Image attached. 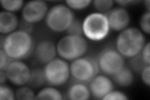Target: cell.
I'll return each mask as SVG.
<instances>
[{
    "label": "cell",
    "instance_id": "cell-18",
    "mask_svg": "<svg viewBox=\"0 0 150 100\" xmlns=\"http://www.w3.org/2000/svg\"><path fill=\"white\" fill-rule=\"evenodd\" d=\"M46 81L43 69L36 68L31 70L30 79L28 85L33 88H40L45 84Z\"/></svg>",
    "mask_w": 150,
    "mask_h": 100
},
{
    "label": "cell",
    "instance_id": "cell-17",
    "mask_svg": "<svg viewBox=\"0 0 150 100\" xmlns=\"http://www.w3.org/2000/svg\"><path fill=\"white\" fill-rule=\"evenodd\" d=\"M35 99H63V94L55 87H46L42 88L36 94Z\"/></svg>",
    "mask_w": 150,
    "mask_h": 100
},
{
    "label": "cell",
    "instance_id": "cell-26",
    "mask_svg": "<svg viewBox=\"0 0 150 100\" xmlns=\"http://www.w3.org/2000/svg\"><path fill=\"white\" fill-rule=\"evenodd\" d=\"M150 12H145L142 15L139 20V26L141 31L146 35L150 33Z\"/></svg>",
    "mask_w": 150,
    "mask_h": 100
},
{
    "label": "cell",
    "instance_id": "cell-14",
    "mask_svg": "<svg viewBox=\"0 0 150 100\" xmlns=\"http://www.w3.org/2000/svg\"><path fill=\"white\" fill-rule=\"evenodd\" d=\"M20 20L15 13L2 11L0 13V33L8 35L15 31L19 27Z\"/></svg>",
    "mask_w": 150,
    "mask_h": 100
},
{
    "label": "cell",
    "instance_id": "cell-23",
    "mask_svg": "<svg viewBox=\"0 0 150 100\" xmlns=\"http://www.w3.org/2000/svg\"><path fill=\"white\" fill-rule=\"evenodd\" d=\"M66 33H67V35H69L83 36V31L82 22L78 20V19L75 18V20L72 23L71 26L67 30V31H66Z\"/></svg>",
    "mask_w": 150,
    "mask_h": 100
},
{
    "label": "cell",
    "instance_id": "cell-7",
    "mask_svg": "<svg viewBox=\"0 0 150 100\" xmlns=\"http://www.w3.org/2000/svg\"><path fill=\"white\" fill-rule=\"evenodd\" d=\"M99 70L107 76H114L125 67V58L116 49L108 47L101 50L96 60Z\"/></svg>",
    "mask_w": 150,
    "mask_h": 100
},
{
    "label": "cell",
    "instance_id": "cell-6",
    "mask_svg": "<svg viewBox=\"0 0 150 100\" xmlns=\"http://www.w3.org/2000/svg\"><path fill=\"white\" fill-rule=\"evenodd\" d=\"M43 72L46 83L55 87L65 84L71 75L69 64L62 58H55L45 65Z\"/></svg>",
    "mask_w": 150,
    "mask_h": 100
},
{
    "label": "cell",
    "instance_id": "cell-1",
    "mask_svg": "<svg viewBox=\"0 0 150 100\" xmlns=\"http://www.w3.org/2000/svg\"><path fill=\"white\" fill-rule=\"evenodd\" d=\"M33 39L30 34L16 30L4 38L1 35L0 48L13 60H21L29 56L33 50Z\"/></svg>",
    "mask_w": 150,
    "mask_h": 100
},
{
    "label": "cell",
    "instance_id": "cell-27",
    "mask_svg": "<svg viewBox=\"0 0 150 100\" xmlns=\"http://www.w3.org/2000/svg\"><path fill=\"white\" fill-rule=\"evenodd\" d=\"M129 98L125 93L112 89L103 97V100H127Z\"/></svg>",
    "mask_w": 150,
    "mask_h": 100
},
{
    "label": "cell",
    "instance_id": "cell-9",
    "mask_svg": "<svg viewBox=\"0 0 150 100\" xmlns=\"http://www.w3.org/2000/svg\"><path fill=\"white\" fill-rule=\"evenodd\" d=\"M8 80L18 87L28 84L31 74V70L21 60H12L5 70Z\"/></svg>",
    "mask_w": 150,
    "mask_h": 100
},
{
    "label": "cell",
    "instance_id": "cell-2",
    "mask_svg": "<svg viewBox=\"0 0 150 100\" xmlns=\"http://www.w3.org/2000/svg\"><path fill=\"white\" fill-rule=\"evenodd\" d=\"M146 43V38L139 28L128 27L120 32L116 40V49L124 58L138 55Z\"/></svg>",
    "mask_w": 150,
    "mask_h": 100
},
{
    "label": "cell",
    "instance_id": "cell-11",
    "mask_svg": "<svg viewBox=\"0 0 150 100\" xmlns=\"http://www.w3.org/2000/svg\"><path fill=\"white\" fill-rule=\"evenodd\" d=\"M105 15L108 19L110 30L116 32H121L128 28L130 23V15L125 8H112Z\"/></svg>",
    "mask_w": 150,
    "mask_h": 100
},
{
    "label": "cell",
    "instance_id": "cell-21",
    "mask_svg": "<svg viewBox=\"0 0 150 100\" xmlns=\"http://www.w3.org/2000/svg\"><path fill=\"white\" fill-rule=\"evenodd\" d=\"M114 1L112 0H95L92 1L93 6L97 12L106 14L110 11L114 5Z\"/></svg>",
    "mask_w": 150,
    "mask_h": 100
},
{
    "label": "cell",
    "instance_id": "cell-29",
    "mask_svg": "<svg viewBox=\"0 0 150 100\" xmlns=\"http://www.w3.org/2000/svg\"><path fill=\"white\" fill-rule=\"evenodd\" d=\"M149 51H150V43L148 41L145 43L144 46L143 48V49L142 50V51H141L139 53L142 60L147 65H149L150 64Z\"/></svg>",
    "mask_w": 150,
    "mask_h": 100
},
{
    "label": "cell",
    "instance_id": "cell-3",
    "mask_svg": "<svg viewBox=\"0 0 150 100\" xmlns=\"http://www.w3.org/2000/svg\"><path fill=\"white\" fill-rule=\"evenodd\" d=\"M88 43L83 36L67 35L56 44L57 53L67 61H72L83 56L88 51Z\"/></svg>",
    "mask_w": 150,
    "mask_h": 100
},
{
    "label": "cell",
    "instance_id": "cell-33",
    "mask_svg": "<svg viewBox=\"0 0 150 100\" xmlns=\"http://www.w3.org/2000/svg\"><path fill=\"white\" fill-rule=\"evenodd\" d=\"M8 80L5 71H0V84H4Z\"/></svg>",
    "mask_w": 150,
    "mask_h": 100
},
{
    "label": "cell",
    "instance_id": "cell-16",
    "mask_svg": "<svg viewBox=\"0 0 150 100\" xmlns=\"http://www.w3.org/2000/svg\"><path fill=\"white\" fill-rule=\"evenodd\" d=\"M112 77L115 83L119 87L123 88L130 87L134 80L133 70L127 67L123 68L118 73L112 76Z\"/></svg>",
    "mask_w": 150,
    "mask_h": 100
},
{
    "label": "cell",
    "instance_id": "cell-30",
    "mask_svg": "<svg viewBox=\"0 0 150 100\" xmlns=\"http://www.w3.org/2000/svg\"><path fill=\"white\" fill-rule=\"evenodd\" d=\"M150 66L147 65L141 71V77H142V80L143 83L145 84L149 87L150 86Z\"/></svg>",
    "mask_w": 150,
    "mask_h": 100
},
{
    "label": "cell",
    "instance_id": "cell-4",
    "mask_svg": "<svg viewBox=\"0 0 150 100\" xmlns=\"http://www.w3.org/2000/svg\"><path fill=\"white\" fill-rule=\"evenodd\" d=\"M74 20L72 9L64 4H57L49 9L45 23L51 31L63 33L67 31Z\"/></svg>",
    "mask_w": 150,
    "mask_h": 100
},
{
    "label": "cell",
    "instance_id": "cell-12",
    "mask_svg": "<svg viewBox=\"0 0 150 100\" xmlns=\"http://www.w3.org/2000/svg\"><path fill=\"white\" fill-rule=\"evenodd\" d=\"M88 87L94 98L102 99L105 95L113 89L114 84L107 75L97 74L91 79Z\"/></svg>",
    "mask_w": 150,
    "mask_h": 100
},
{
    "label": "cell",
    "instance_id": "cell-15",
    "mask_svg": "<svg viewBox=\"0 0 150 100\" xmlns=\"http://www.w3.org/2000/svg\"><path fill=\"white\" fill-rule=\"evenodd\" d=\"M89 87L81 82L72 84L69 87L67 91V97L72 100H87L91 96Z\"/></svg>",
    "mask_w": 150,
    "mask_h": 100
},
{
    "label": "cell",
    "instance_id": "cell-28",
    "mask_svg": "<svg viewBox=\"0 0 150 100\" xmlns=\"http://www.w3.org/2000/svg\"><path fill=\"white\" fill-rule=\"evenodd\" d=\"M12 60L3 49L0 48V71H5Z\"/></svg>",
    "mask_w": 150,
    "mask_h": 100
},
{
    "label": "cell",
    "instance_id": "cell-32",
    "mask_svg": "<svg viewBox=\"0 0 150 100\" xmlns=\"http://www.w3.org/2000/svg\"><path fill=\"white\" fill-rule=\"evenodd\" d=\"M115 3L118 4L121 7L124 8L125 6H127L131 4L136 3V1H132V0H120V1H116Z\"/></svg>",
    "mask_w": 150,
    "mask_h": 100
},
{
    "label": "cell",
    "instance_id": "cell-31",
    "mask_svg": "<svg viewBox=\"0 0 150 100\" xmlns=\"http://www.w3.org/2000/svg\"><path fill=\"white\" fill-rule=\"evenodd\" d=\"M18 30L31 35V33L33 32V25L25 21L21 18V20L20 21Z\"/></svg>",
    "mask_w": 150,
    "mask_h": 100
},
{
    "label": "cell",
    "instance_id": "cell-13",
    "mask_svg": "<svg viewBox=\"0 0 150 100\" xmlns=\"http://www.w3.org/2000/svg\"><path fill=\"white\" fill-rule=\"evenodd\" d=\"M35 54L36 59L39 63L46 65L56 58L58 55L56 45L51 40H42L36 45Z\"/></svg>",
    "mask_w": 150,
    "mask_h": 100
},
{
    "label": "cell",
    "instance_id": "cell-24",
    "mask_svg": "<svg viewBox=\"0 0 150 100\" xmlns=\"http://www.w3.org/2000/svg\"><path fill=\"white\" fill-rule=\"evenodd\" d=\"M16 99L15 93L9 86L6 84H0V99L13 100Z\"/></svg>",
    "mask_w": 150,
    "mask_h": 100
},
{
    "label": "cell",
    "instance_id": "cell-19",
    "mask_svg": "<svg viewBox=\"0 0 150 100\" xmlns=\"http://www.w3.org/2000/svg\"><path fill=\"white\" fill-rule=\"evenodd\" d=\"M16 99L30 100L35 99L36 94L33 89L30 86H21L15 91Z\"/></svg>",
    "mask_w": 150,
    "mask_h": 100
},
{
    "label": "cell",
    "instance_id": "cell-22",
    "mask_svg": "<svg viewBox=\"0 0 150 100\" xmlns=\"http://www.w3.org/2000/svg\"><path fill=\"white\" fill-rule=\"evenodd\" d=\"M67 5L73 10H81L88 7L92 3L90 0H68L65 1Z\"/></svg>",
    "mask_w": 150,
    "mask_h": 100
},
{
    "label": "cell",
    "instance_id": "cell-34",
    "mask_svg": "<svg viewBox=\"0 0 150 100\" xmlns=\"http://www.w3.org/2000/svg\"><path fill=\"white\" fill-rule=\"evenodd\" d=\"M144 6L145 8L147 10V12H149L150 11V1L149 0H147V1H144Z\"/></svg>",
    "mask_w": 150,
    "mask_h": 100
},
{
    "label": "cell",
    "instance_id": "cell-20",
    "mask_svg": "<svg viewBox=\"0 0 150 100\" xmlns=\"http://www.w3.org/2000/svg\"><path fill=\"white\" fill-rule=\"evenodd\" d=\"M24 3V1L22 0H15V1L1 0V7L4 9V11L13 13L22 9L25 4Z\"/></svg>",
    "mask_w": 150,
    "mask_h": 100
},
{
    "label": "cell",
    "instance_id": "cell-5",
    "mask_svg": "<svg viewBox=\"0 0 150 100\" xmlns=\"http://www.w3.org/2000/svg\"><path fill=\"white\" fill-rule=\"evenodd\" d=\"M82 23L83 35L93 41L104 40L110 30L106 16L98 12L89 14Z\"/></svg>",
    "mask_w": 150,
    "mask_h": 100
},
{
    "label": "cell",
    "instance_id": "cell-8",
    "mask_svg": "<svg viewBox=\"0 0 150 100\" xmlns=\"http://www.w3.org/2000/svg\"><path fill=\"white\" fill-rule=\"evenodd\" d=\"M71 77L78 82L90 83L97 75L99 68L96 60L90 56H81L69 65Z\"/></svg>",
    "mask_w": 150,
    "mask_h": 100
},
{
    "label": "cell",
    "instance_id": "cell-25",
    "mask_svg": "<svg viewBox=\"0 0 150 100\" xmlns=\"http://www.w3.org/2000/svg\"><path fill=\"white\" fill-rule=\"evenodd\" d=\"M130 59L131 60L129 61V64L131 70H133L134 71H136V72H141L145 66H147V65L142 60L140 54Z\"/></svg>",
    "mask_w": 150,
    "mask_h": 100
},
{
    "label": "cell",
    "instance_id": "cell-10",
    "mask_svg": "<svg viewBox=\"0 0 150 100\" xmlns=\"http://www.w3.org/2000/svg\"><path fill=\"white\" fill-rule=\"evenodd\" d=\"M48 10V4L45 1L34 0L28 1L22 8V19L33 25L45 19Z\"/></svg>",
    "mask_w": 150,
    "mask_h": 100
}]
</instances>
